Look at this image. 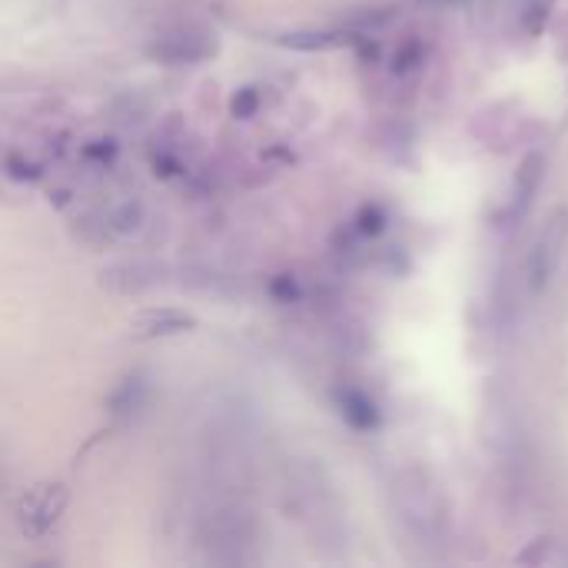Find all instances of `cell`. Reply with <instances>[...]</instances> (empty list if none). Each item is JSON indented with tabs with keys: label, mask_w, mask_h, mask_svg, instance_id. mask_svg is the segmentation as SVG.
I'll list each match as a JSON object with an SVG mask.
<instances>
[{
	"label": "cell",
	"mask_w": 568,
	"mask_h": 568,
	"mask_svg": "<svg viewBox=\"0 0 568 568\" xmlns=\"http://www.w3.org/2000/svg\"><path fill=\"white\" fill-rule=\"evenodd\" d=\"M363 230H366V233H379V230H383V216H379L376 210H366V213H363Z\"/></svg>",
	"instance_id": "cell-10"
},
{
	"label": "cell",
	"mask_w": 568,
	"mask_h": 568,
	"mask_svg": "<svg viewBox=\"0 0 568 568\" xmlns=\"http://www.w3.org/2000/svg\"><path fill=\"white\" fill-rule=\"evenodd\" d=\"M519 559L529 562V566H568V549L562 542H556V539H539Z\"/></svg>",
	"instance_id": "cell-7"
},
{
	"label": "cell",
	"mask_w": 568,
	"mask_h": 568,
	"mask_svg": "<svg viewBox=\"0 0 568 568\" xmlns=\"http://www.w3.org/2000/svg\"><path fill=\"white\" fill-rule=\"evenodd\" d=\"M343 413H346V419H349L353 426H359V429H373V426L379 423L376 406H373L363 393H346V396H343Z\"/></svg>",
	"instance_id": "cell-8"
},
{
	"label": "cell",
	"mask_w": 568,
	"mask_h": 568,
	"mask_svg": "<svg viewBox=\"0 0 568 568\" xmlns=\"http://www.w3.org/2000/svg\"><path fill=\"white\" fill-rule=\"evenodd\" d=\"M190 326H193V316L176 313V310H146L133 320L136 336H170V333H183Z\"/></svg>",
	"instance_id": "cell-6"
},
{
	"label": "cell",
	"mask_w": 568,
	"mask_h": 568,
	"mask_svg": "<svg viewBox=\"0 0 568 568\" xmlns=\"http://www.w3.org/2000/svg\"><path fill=\"white\" fill-rule=\"evenodd\" d=\"M568 246V206H556L546 223L539 226L536 240H532V250H529V263H526V286L532 296H542L559 266H562V256H566Z\"/></svg>",
	"instance_id": "cell-2"
},
{
	"label": "cell",
	"mask_w": 568,
	"mask_h": 568,
	"mask_svg": "<svg viewBox=\"0 0 568 568\" xmlns=\"http://www.w3.org/2000/svg\"><path fill=\"white\" fill-rule=\"evenodd\" d=\"M542 176H546V156L529 153L519 163V173H516V183H513V213H526V206L532 203V196L542 186Z\"/></svg>",
	"instance_id": "cell-4"
},
{
	"label": "cell",
	"mask_w": 568,
	"mask_h": 568,
	"mask_svg": "<svg viewBox=\"0 0 568 568\" xmlns=\"http://www.w3.org/2000/svg\"><path fill=\"white\" fill-rule=\"evenodd\" d=\"M552 3H556V0H532V3L523 10V27H526L529 37H539V33L546 30V23H549V17H552Z\"/></svg>",
	"instance_id": "cell-9"
},
{
	"label": "cell",
	"mask_w": 568,
	"mask_h": 568,
	"mask_svg": "<svg viewBox=\"0 0 568 568\" xmlns=\"http://www.w3.org/2000/svg\"><path fill=\"white\" fill-rule=\"evenodd\" d=\"M150 53L166 63H196L213 53V40L200 30H176V33L160 37Z\"/></svg>",
	"instance_id": "cell-3"
},
{
	"label": "cell",
	"mask_w": 568,
	"mask_h": 568,
	"mask_svg": "<svg viewBox=\"0 0 568 568\" xmlns=\"http://www.w3.org/2000/svg\"><path fill=\"white\" fill-rule=\"evenodd\" d=\"M253 106H256V97H253V93H243V100L236 97V113H240V116H246Z\"/></svg>",
	"instance_id": "cell-11"
},
{
	"label": "cell",
	"mask_w": 568,
	"mask_h": 568,
	"mask_svg": "<svg viewBox=\"0 0 568 568\" xmlns=\"http://www.w3.org/2000/svg\"><path fill=\"white\" fill-rule=\"evenodd\" d=\"M63 509V489H43L40 496H33L30 503H23V529L40 536L53 526L57 513Z\"/></svg>",
	"instance_id": "cell-5"
},
{
	"label": "cell",
	"mask_w": 568,
	"mask_h": 568,
	"mask_svg": "<svg viewBox=\"0 0 568 568\" xmlns=\"http://www.w3.org/2000/svg\"><path fill=\"white\" fill-rule=\"evenodd\" d=\"M393 503L403 526L409 529V536L419 539V546L439 549L449 539V526H453L449 499L443 493V483L429 469L423 466L399 469L393 479Z\"/></svg>",
	"instance_id": "cell-1"
}]
</instances>
